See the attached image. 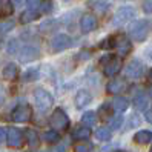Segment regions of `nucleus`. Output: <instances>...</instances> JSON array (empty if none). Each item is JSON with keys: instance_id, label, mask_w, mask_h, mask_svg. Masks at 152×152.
<instances>
[{"instance_id": "12", "label": "nucleus", "mask_w": 152, "mask_h": 152, "mask_svg": "<svg viewBox=\"0 0 152 152\" xmlns=\"http://www.w3.org/2000/svg\"><path fill=\"white\" fill-rule=\"evenodd\" d=\"M126 88H128V83H126V80H123V78H114L106 85V89H108V92H111V94H120L123 91H126Z\"/></svg>"}, {"instance_id": "42", "label": "nucleus", "mask_w": 152, "mask_h": 152, "mask_svg": "<svg viewBox=\"0 0 152 152\" xmlns=\"http://www.w3.org/2000/svg\"><path fill=\"white\" fill-rule=\"evenodd\" d=\"M115 152H126V151H115Z\"/></svg>"}, {"instance_id": "32", "label": "nucleus", "mask_w": 152, "mask_h": 152, "mask_svg": "<svg viewBox=\"0 0 152 152\" xmlns=\"http://www.w3.org/2000/svg\"><path fill=\"white\" fill-rule=\"evenodd\" d=\"M17 49H19L17 40H11L10 43H8V52H10V54H17Z\"/></svg>"}, {"instance_id": "2", "label": "nucleus", "mask_w": 152, "mask_h": 152, "mask_svg": "<svg viewBox=\"0 0 152 152\" xmlns=\"http://www.w3.org/2000/svg\"><path fill=\"white\" fill-rule=\"evenodd\" d=\"M34 100H35V104H37V108L40 111H48L52 104H54V97H52L48 91H45V89L39 88L34 91Z\"/></svg>"}, {"instance_id": "16", "label": "nucleus", "mask_w": 152, "mask_h": 152, "mask_svg": "<svg viewBox=\"0 0 152 152\" xmlns=\"http://www.w3.org/2000/svg\"><path fill=\"white\" fill-rule=\"evenodd\" d=\"M3 78L8 80V82H12V80L17 78V74H19V68H17L14 63H10L3 68Z\"/></svg>"}, {"instance_id": "39", "label": "nucleus", "mask_w": 152, "mask_h": 152, "mask_svg": "<svg viewBox=\"0 0 152 152\" xmlns=\"http://www.w3.org/2000/svg\"><path fill=\"white\" fill-rule=\"evenodd\" d=\"M148 78H149L151 82H152V68H151V71H149V72H148Z\"/></svg>"}, {"instance_id": "33", "label": "nucleus", "mask_w": 152, "mask_h": 152, "mask_svg": "<svg viewBox=\"0 0 152 152\" xmlns=\"http://www.w3.org/2000/svg\"><path fill=\"white\" fill-rule=\"evenodd\" d=\"M42 12H49L51 11V8H52V3H51V0H42Z\"/></svg>"}, {"instance_id": "19", "label": "nucleus", "mask_w": 152, "mask_h": 152, "mask_svg": "<svg viewBox=\"0 0 152 152\" xmlns=\"http://www.w3.org/2000/svg\"><path fill=\"white\" fill-rule=\"evenodd\" d=\"M89 135H91V131L88 128H83V126H78L72 131V138L74 140H88Z\"/></svg>"}, {"instance_id": "7", "label": "nucleus", "mask_w": 152, "mask_h": 152, "mask_svg": "<svg viewBox=\"0 0 152 152\" xmlns=\"http://www.w3.org/2000/svg\"><path fill=\"white\" fill-rule=\"evenodd\" d=\"M143 72H145V66H143L140 60H131L126 66V77L129 78L137 80L143 75Z\"/></svg>"}, {"instance_id": "8", "label": "nucleus", "mask_w": 152, "mask_h": 152, "mask_svg": "<svg viewBox=\"0 0 152 152\" xmlns=\"http://www.w3.org/2000/svg\"><path fill=\"white\" fill-rule=\"evenodd\" d=\"M97 17H94L92 14H85L80 20V28H82V32L88 34V32H92L97 29Z\"/></svg>"}, {"instance_id": "23", "label": "nucleus", "mask_w": 152, "mask_h": 152, "mask_svg": "<svg viewBox=\"0 0 152 152\" xmlns=\"http://www.w3.org/2000/svg\"><path fill=\"white\" fill-rule=\"evenodd\" d=\"M95 121H97V115H95V112H85L83 115H82V123H83V126H88V128H91V126H94L95 124Z\"/></svg>"}, {"instance_id": "1", "label": "nucleus", "mask_w": 152, "mask_h": 152, "mask_svg": "<svg viewBox=\"0 0 152 152\" xmlns=\"http://www.w3.org/2000/svg\"><path fill=\"white\" fill-rule=\"evenodd\" d=\"M149 34V22L148 20H137L129 26V35L135 42L146 40Z\"/></svg>"}, {"instance_id": "36", "label": "nucleus", "mask_w": 152, "mask_h": 152, "mask_svg": "<svg viewBox=\"0 0 152 152\" xmlns=\"http://www.w3.org/2000/svg\"><path fill=\"white\" fill-rule=\"evenodd\" d=\"M5 138H8V134H6L5 128H0V141H5Z\"/></svg>"}, {"instance_id": "44", "label": "nucleus", "mask_w": 152, "mask_h": 152, "mask_svg": "<svg viewBox=\"0 0 152 152\" xmlns=\"http://www.w3.org/2000/svg\"><path fill=\"white\" fill-rule=\"evenodd\" d=\"M28 152H29V151H28Z\"/></svg>"}, {"instance_id": "43", "label": "nucleus", "mask_w": 152, "mask_h": 152, "mask_svg": "<svg viewBox=\"0 0 152 152\" xmlns=\"http://www.w3.org/2000/svg\"><path fill=\"white\" fill-rule=\"evenodd\" d=\"M149 152H152V148H151V151H149Z\"/></svg>"}, {"instance_id": "25", "label": "nucleus", "mask_w": 152, "mask_h": 152, "mask_svg": "<svg viewBox=\"0 0 152 152\" xmlns=\"http://www.w3.org/2000/svg\"><path fill=\"white\" fill-rule=\"evenodd\" d=\"M43 140L46 141V143H57L60 140V135H58V132L57 131H48V132H45V135H43Z\"/></svg>"}, {"instance_id": "11", "label": "nucleus", "mask_w": 152, "mask_h": 152, "mask_svg": "<svg viewBox=\"0 0 152 152\" xmlns=\"http://www.w3.org/2000/svg\"><path fill=\"white\" fill-rule=\"evenodd\" d=\"M115 49H117V52H118L120 57H126L129 52H131L132 45H131V42L128 40L126 35H118V37H117V46H115Z\"/></svg>"}, {"instance_id": "14", "label": "nucleus", "mask_w": 152, "mask_h": 152, "mask_svg": "<svg viewBox=\"0 0 152 152\" xmlns=\"http://www.w3.org/2000/svg\"><path fill=\"white\" fill-rule=\"evenodd\" d=\"M92 102V95L89 94L88 91H85V89H82V91H78L77 95H75V106L78 109H83L86 108V106Z\"/></svg>"}, {"instance_id": "18", "label": "nucleus", "mask_w": 152, "mask_h": 152, "mask_svg": "<svg viewBox=\"0 0 152 152\" xmlns=\"http://www.w3.org/2000/svg\"><path fill=\"white\" fill-rule=\"evenodd\" d=\"M128 106H129V102H128V98H124V97H115L114 102H112V108L118 112L126 111Z\"/></svg>"}, {"instance_id": "37", "label": "nucleus", "mask_w": 152, "mask_h": 152, "mask_svg": "<svg viewBox=\"0 0 152 152\" xmlns=\"http://www.w3.org/2000/svg\"><path fill=\"white\" fill-rule=\"evenodd\" d=\"M146 120H148L149 123H152V109H149V111L146 112Z\"/></svg>"}, {"instance_id": "9", "label": "nucleus", "mask_w": 152, "mask_h": 152, "mask_svg": "<svg viewBox=\"0 0 152 152\" xmlns=\"http://www.w3.org/2000/svg\"><path fill=\"white\" fill-rule=\"evenodd\" d=\"M8 145H10L11 148H20L23 145V134L20 129L17 128H11L10 131H8Z\"/></svg>"}, {"instance_id": "10", "label": "nucleus", "mask_w": 152, "mask_h": 152, "mask_svg": "<svg viewBox=\"0 0 152 152\" xmlns=\"http://www.w3.org/2000/svg\"><path fill=\"white\" fill-rule=\"evenodd\" d=\"M39 49L35 46H25L22 48V51L19 52V60L23 61V63H28V61H32L39 57Z\"/></svg>"}, {"instance_id": "24", "label": "nucleus", "mask_w": 152, "mask_h": 152, "mask_svg": "<svg viewBox=\"0 0 152 152\" xmlns=\"http://www.w3.org/2000/svg\"><path fill=\"white\" fill-rule=\"evenodd\" d=\"M111 129L109 128H98L95 131V138L97 140H100V141H108L111 140Z\"/></svg>"}, {"instance_id": "21", "label": "nucleus", "mask_w": 152, "mask_h": 152, "mask_svg": "<svg viewBox=\"0 0 152 152\" xmlns=\"http://www.w3.org/2000/svg\"><path fill=\"white\" fill-rule=\"evenodd\" d=\"M12 11H14V5L10 0H0V17L11 15Z\"/></svg>"}, {"instance_id": "17", "label": "nucleus", "mask_w": 152, "mask_h": 152, "mask_svg": "<svg viewBox=\"0 0 152 152\" xmlns=\"http://www.w3.org/2000/svg\"><path fill=\"white\" fill-rule=\"evenodd\" d=\"M134 141L138 143V145H148V143L152 141V132L151 131H138L134 135Z\"/></svg>"}, {"instance_id": "15", "label": "nucleus", "mask_w": 152, "mask_h": 152, "mask_svg": "<svg viewBox=\"0 0 152 152\" xmlns=\"http://www.w3.org/2000/svg\"><path fill=\"white\" fill-rule=\"evenodd\" d=\"M149 104V100H148V95L145 92H137L135 97H134V106H135L137 111H145Z\"/></svg>"}, {"instance_id": "38", "label": "nucleus", "mask_w": 152, "mask_h": 152, "mask_svg": "<svg viewBox=\"0 0 152 152\" xmlns=\"http://www.w3.org/2000/svg\"><path fill=\"white\" fill-rule=\"evenodd\" d=\"M12 3H14L15 6H22V5H23V0H12Z\"/></svg>"}, {"instance_id": "28", "label": "nucleus", "mask_w": 152, "mask_h": 152, "mask_svg": "<svg viewBox=\"0 0 152 152\" xmlns=\"http://www.w3.org/2000/svg\"><path fill=\"white\" fill-rule=\"evenodd\" d=\"M39 78V71L37 69H28L23 74V80L25 82H34V80Z\"/></svg>"}, {"instance_id": "29", "label": "nucleus", "mask_w": 152, "mask_h": 152, "mask_svg": "<svg viewBox=\"0 0 152 152\" xmlns=\"http://www.w3.org/2000/svg\"><path fill=\"white\" fill-rule=\"evenodd\" d=\"M114 46H117V39L115 37H108L106 40H103L100 43V48H103V49H109V48H114Z\"/></svg>"}, {"instance_id": "26", "label": "nucleus", "mask_w": 152, "mask_h": 152, "mask_svg": "<svg viewBox=\"0 0 152 152\" xmlns=\"http://www.w3.org/2000/svg\"><path fill=\"white\" fill-rule=\"evenodd\" d=\"M92 8L97 10L98 12H104L109 8V2H106V0H95V2H92Z\"/></svg>"}, {"instance_id": "41", "label": "nucleus", "mask_w": 152, "mask_h": 152, "mask_svg": "<svg viewBox=\"0 0 152 152\" xmlns=\"http://www.w3.org/2000/svg\"><path fill=\"white\" fill-rule=\"evenodd\" d=\"M148 91H149V95H151V97H152V85H151V86H149V88H148Z\"/></svg>"}, {"instance_id": "13", "label": "nucleus", "mask_w": 152, "mask_h": 152, "mask_svg": "<svg viewBox=\"0 0 152 152\" xmlns=\"http://www.w3.org/2000/svg\"><path fill=\"white\" fill-rule=\"evenodd\" d=\"M121 69V61L120 58H111L109 61H106L104 65V75L106 77H115V74H118Z\"/></svg>"}, {"instance_id": "4", "label": "nucleus", "mask_w": 152, "mask_h": 152, "mask_svg": "<svg viewBox=\"0 0 152 152\" xmlns=\"http://www.w3.org/2000/svg\"><path fill=\"white\" fill-rule=\"evenodd\" d=\"M135 17V10L131 6H123L120 10L115 12L114 19H112V25L114 26H120V25H124L128 23L129 20H132Z\"/></svg>"}, {"instance_id": "3", "label": "nucleus", "mask_w": 152, "mask_h": 152, "mask_svg": "<svg viewBox=\"0 0 152 152\" xmlns=\"http://www.w3.org/2000/svg\"><path fill=\"white\" fill-rule=\"evenodd\" d=\"M51 126L57 129V131H65L68 126H69V118H68V115L66 112L61 109V108H57L54 109V114L51 115Z\"/></svg>"}, {"instance_id": "35", "label": "nucleus", "mask_w": 152, "mask_h": 152, "mask_svg": "<svg viewBox=\"0 0 152 152\" xmlns=\"http://www.w3.org/2000/svg\"><path fill=\"white\" fill-rule=\"evenodd\" d=\"M26 2H28L29 10H34V11H35L37 6H40V0H26Z\"/></svg>"}, {"instance_id": "22", "label": "nucleus", "mask_w": 152, "mask_h": 152, "mask_svg": "<svg viewBox=\"0 0 152 152\" xmlns=\"http://www.w3.org/2000/svg\"><path fill=\"white\" fill-rule=\"evenodd\" d=\"M39 11H34V10H28V11H25L20 17V22L22 23H29V22H34V20H37L39 19Z\"/></svg>"}, {"instance_id": "40", "label": "nucleus", "mask_w": 152, "mask_h": 152, "mask_svg": "<svg viewBox=\"0 0 152 152\" xmlns=\"http://www.w3.org/2000/svg\"><path fill=\"white\" fill-rule=\"evenodd\" d=\"M146 56H148V58H149V60H152V49H151V51H148V54H146Z\"/></svg>"}, {"instance_id": "27", "label": "nucleus", "mask_w": 152, "mask_h": 152, "mask_svg": "<svg viewBox=\"0 0 152 152\" xmlns=\"http://www.w3.org/2000/svg\"><path fill=\"white\" fill-rule=\"evenodd\" d=\"M121 123H123V117L121 115H114V117L109 120V128L114 129V131H117L121 128Z\"/></svg>"}, {"instance_id": "20", "label": "nucleus", "mask_w": 152, "mask_h": 152, "mask_svg": "<svg viewBox=\"0 0 152 152\" xmlns=\"http://www.w3.org/2000/svg\"><path fill=\"white\" fill-rule=\"evenodd\" d=\"M25 135H26V141H28V145H29V146H32V148L39 146V143H40V137H39V134L35 132L34 129H26Z\"/></svg>"}, {"instance_id": "6", "label": "nucleus", "mask_w": 152, "mask_h": 152, "mask_svg": "<svg viewBox=\"0 0 152 152\" xmlns=\"http://www.w3.org/2000/svg\"><path fill=\"white\" fill-rule=\"evenodd\" d=\"M32 117V109L29 104H20L12 111V120L17 123H25Z\"/></svg>"}, {"instance_id": "34", "label": "nucleus", "mask_w": 152, "mask_h": 152, "mask_svg": "<svg viewBox=\"0 0 152 152\" xmlns=\"http://www.w3.org/2000/svg\"><path fill=\"white\" fill-rule=\"evenodd\" d=\"M143 10L148 14H152V0H146L145 5H143Z\"/></svg>"}, {"instance_id": "5", "label": "nucleus", "mask_w": 152, "mask_h": 152, "mask_svg": "<svg viewBox=\"0 0 152 152\" xmlns=\"http://www.w3.org/2000/svg\"><path fill=\"white\" fill-rule=\"evenodd\" d=\"M72 45V39L66 34H60V35H56L51 42V51L54 52H60V51H65L66 48H69Z\"/></svg>"}, {"instance_id": "30", "label": "nucleus", "mask_w": 152, "mask_h": 152, "mask_svg": "<svg viewBox=\"0 0 152 152\" xmlns=\"http://www.w3.org/2000/svg\"><path fill=\"white\" fill-rule=\"evenodd\" d=\"M14 28V22L12 20H6V22H0V34H6Z\"/></svg>"}, {"instance_id": "31", "label": "nucleus", "mask_w": 152, "mask_h": 152, "mask_svg": "<svg viewBox=\"0 0 152 152\" xmlns=\"http://www.w3.org/2000/svg\"><path fill=\"white\" fill-rule=\"evenodd\" d=\"M92 146H89L88 143H78L74 146V152H91Z\"/></svg>"}]
</instances>
